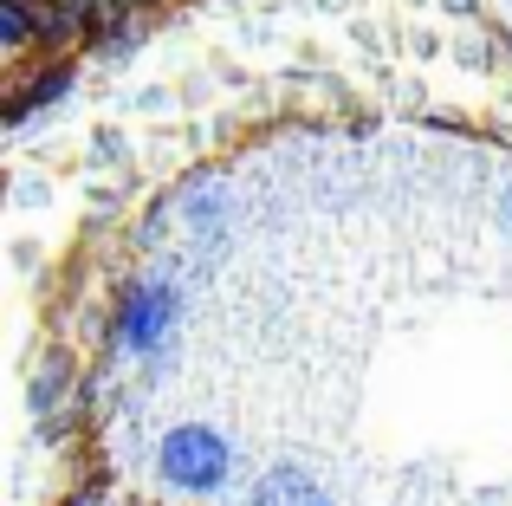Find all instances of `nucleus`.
<instances>
[{
	"mask_svg": "<svg viewBox=\"0 0 512 506\" xmlns=\"http://www.w3.org/2000/svg\"><path fill=\"white\" fill-rule=\"evenodd\" d=\"M163 474L182 494H214L227 481V442L214 429H175L163 442Z\"/></svg>",
	"mask_w": 512,
	"mask_h": 506,
	"instance_id": "obj_1",
	"label": "nucleus"
},
{
	"mask_svg": "<svg viewBox=\"0 0 512 506\" xmlns=\"http://www.w3.org/2000/svg\"><path fill=\"white\" fill-rule=\"evenodd\" d=\"M169 312H175L169 286H137V292H130V305H124V338H130V351H150V344L169 331Z\"/></svg>",
	"mask_w": 512,
	"mask_h": 506,
	"instance_id": "obj_2",
	"label": "nucleus"
},
{
	"mask_svg": "<svg viewBox=\"0 0 512 506\" xmlns=\"http://www.w3.org/2000/svg\"><path fill=\"white\" fill-rule=\"evenodd\" d=\"M253 506H331V500L318 494L299 468H273L260 487H253Z\"/></svg>",
	"mask_w": 512,
	"mask_h": 506,
	"instance_id": "obj_3",
	"label": "nucleus"
},
{
	"mask_svg": "<svg viewBox=\"0 0 512 506\" xmlns=\"http://www.w3.org/2000/svg\"><path fill=\"white\" fill-rule=\"evenodd\" d=\"M65 91H72V65H52V72L33 78V91H20V98H13V117H26L33 104H59Z\"/></svg>",
	"mask_w": 512,
	"mask_h": 506,
	"instance_id": "obj_4",
	"label": "nucleus"
},
{
	"mask_svg": "<svg viewBox=\"0 0 512 506\" xmlns=\"http://www.w3.org/2000/svg\"><path fill=\"white\" fill-rule=\"evenodd\" d=\"M0 39H7V46H20V39H39L33 0H0Z\"/></svg>",
	"mask_w": 512,
	"mask_h": 506,
	"instance_id": "obj_5",
	"label": "nucleus"
},
{
	"mask_svg": "<svg viewBox=\"0 0 512 506\" xmlns=\"http://www.w3.org/2000/svg\"><path fill=\"white\" fill-rule=\"evenodd\" d=\"M98 7H111V0H98Z\"/></svg>",
	"mask_w": 512,
	"mask_h": 506,
	"instance_id": "obj_6",
	"label": "nucleus"
}]
</instances>
